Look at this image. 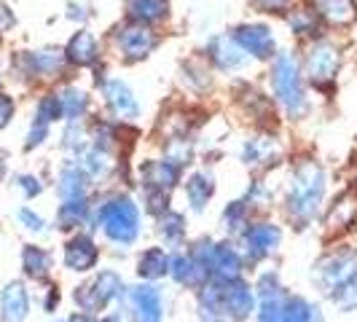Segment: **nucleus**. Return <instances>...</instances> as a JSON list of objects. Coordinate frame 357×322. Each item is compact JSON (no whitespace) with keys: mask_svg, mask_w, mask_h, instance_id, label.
Segmentation results:
<instances>
[{"mask_svg":"<svg viewBox=\"0 0 357 322\" xmlns=\"http://www.w3.org/2000/svg\"><path fill=\"white\" fill-rule=\"evenodd\" d=\"M102 97H105V105L110 107V113L116 118L129 121V118L140 116V102H137L135 91L129 89V84L121 78H107L102 84Z\"/></svg>","mask_w":357,"mask_h":322,"instance_id":"nucleus-14","label":"nucleus"},{"mask_svg":"<svg viewBox=\"0 0 357 322\" xmlns=\"http://www.w3.org/2000/svg\"><path fill=\"white\" fill-rule=\"evenodd\" d=\"M255 298H258L255 309L258 322H320V309L301 296H287L274 271H266L258 279Z\"/></svg>","mask_w":357,"mask_h":322,"instance_id":"nucleus-1","label":"nucleus"},{"mask_svg":"<svg viewBox=\"0 0 357 322\" xmlns=\"http://www.w3.org/2000/svg\"><path fill=\"white\" fill-rule=\"evenodd\" d=\"M30 314V293L24 282H6L0 290V320L3 322H24Z\"/></svg>","mask_w":357,"mask_h":322,"instance_id":"nucleus-16","label":"nucleus"},{"mask_svg":"<svg viewBox=\"0 0 357 322\" xmlns=\"http://www.w3.org/2000/svg\"><path fill=\"white\" fill-rule=\"evenodd\" d=\"M331 301L339 306L341 312H355L357 309V271L331 296Z\"/></svg>","mask_w":357,"mask_h":322,"instance_id":"nucleus-33","label":"nucleus"},{"mask_svg":"<svg viewBox=\"0 0 357 322\" xmlns=\"http://www.w3.org/2000/svg\"><path fill=\"white\" fill-rule=\"evenodd\" d=\"M314 8L333 27H349L357 19V0H314Z\"/></svg>","mask_w":357,"mask_h":322,"instance_id":"nucleus-23","label":"nucleus"},{"mask_svg":"<svg viewBox=\"0 0 357 322\" xmlns=\"http://www.w3.org/2000/svg\"><path fill=\"white\" fill-rule=\"evenodd\" d=\"M169 274V255L164 247H148V250L137 258V277L148 279V282H156L161 277Z\"/></svg>","mask_w":357,"mask_h":322,"instance_id":"nucleus-25","label":"nucleus"},{"mask_svg":"<svg viewBox=\"0 0 357 322\" xmlns=\"http://www.w3.org/2000/svg\"><path fill=\"white\" fill-rule=\"evenodd\" d=\"M17 217H19V223H22L27 231L40 233L43 229H46V220H43V217H40L36 210H30V207H22V210L17 213Z\"/></svg>","mask_w":357,"mask_h":322,"instance_id":"nucleus-39","label":"nucleus"},{"mask_svg":"<svg viewBox=\"0 0 357 322\" xmlns=\"http://www.w3.org/2000/svg\"><path fill=\"white\" fill-rule=\"evenodd\" d=\"M333 204H336V207H333L331 226H333V229H349L357 217V201L349 197V194H344V197H339Z\"/></svg>","mask_w":357,"mask_h":322,"instance_id":"nucleus-32","label":"nucleus"},{"mask_svg":"<svg viewBox=\"0 0 357 322\" xmlns=\"http://www.w3.org/2000/svg\"><path fill=\"white\" fill-rule=\"evenodd\" d=\"M65 52L59 49H40V52H27L19 56L22 70L33 78H54L65 65Z\"/></svg>","mask_w":357,"mask_h":322,"instance_id":"nucleus-18","label":"nucleus"},{"mask_svg":"<svg viewBox=\"0 0 357 322\" xmlns=\"http://www.w3.org/2000/svg\"><path fill=\"white\" fill-rule=\"evenodd\" d=\"M0 84H3V65H0Z\"/></svg>","mask_w":357,"mask_h":322,"instance_id":"nucleus-46","label":"nucleus"},{"mask_svg":"<svg viewBox=\"0 0 357 322\" xmlns=\"http://www.w3.org/2000/svg\"><path fill=\"white\" fill-rule=\"evenodd\" d=\"M290 30L296 36H314V30H317V11H293L290 14Z\"/></svg>","mask_w":357,"mask_h":322,"instance_id":"nucleus-35","label":"nucleus"},{"mask_svg":"<svg viewBox=\"0 0 357 322\" xmlns=\"http://www.w3.org/2000/svg\"><path fill=\"white\" fill-rule=\"evenodd\" d=\"M129 304L137 322H161L164 320V298L161 290L153 285H137L129 293Z\"/></svg>","mask_w":357,"mask_h":322,"instance_id":"nucleus-17","label":"nucleus"},{"mask_svg":"<svg viewBox=\"0 0 357 322\" xmlns=\"http://www.w3.org/2000/svg\"><path fill=\"white\" fill-rule=\"evenodd\" d=\"M159 46V36L145 24H129L116 33V49L126 62H140Z\"/></svg>","mask_w":357,"mask_h":322,"instance_id":"nucleus-11","label":"nucleus"},{"mask_svg":"<svg viewBox=\"0 0 357 322\" xmlns=\"http://www.w3.org/2000/svg\"><path fill=\"white\" fill-rule=\"evenodd\" d=\"M75 322H97V320H91V317H81V320H75Z\"/></svg>","mask_w":357,"mask_h":322,"instance_id":"nucleus-45","label":"nucleus"},{"mask_svg":"<svg viewBox=\"0 0 357 322\" xmlns=\"http://www.w3.org/2000/svg\"><path fill=\"white\" fill-rule=\"evenodd\" d=\"M199 304L207 312H215V314H223L229 320L242 322L248 320L250 314H255L258 298H255V290L242 277L229 279V282L207 279L204 285L199 287Z\"/></svg>","mask_w":357,"mask_h":322,"instance_id":"nucleus-3","label":"nucleus"},{"mask_svg":"<svg viewBox=\"0 0 357 322\" xmlns=\"http://www.w3.org/2000/svg\"><path fill=\"white\" fill-rule=\"evenodd\" d=\"M207 54H210V59L215 62V68L223 72L242 70L250 62V56L234 40V36H215L207 43Z\"/></svg>","mask_w":357,"mask_h":322,"instance_id":"nucleus-15","label":"nucleus"},{"mask_svg":"<svg viewBox=\"0 0 357 322\" xmlns=\"http://www.w3.org/2000/svg\"><path fill=\"white\" fill-rule=\"evenodd\" d=\"M22 268L30 279H46L52 274V252L38 247V245H24L22 247Z\"/></svg>","mask_w":357,"mask_h":322,"instance_id":"nucleus-27","label":"nucleus"},{"mask_svg":"<svg viewBox=\"0 0 357 322\" xmlns=\"http://www.w3.org/2000/svg\"><path fill=\"white\" fill-rule=\"evenodd\" d=\"M59 304V293H56V287H49V293H46V301H43V306H46V312H54V306Z\"/></svg>","mask_w":357,"mask_h":322,"instance_id":"nucleus-42","label":"nucleus"},{"mask_svg":"<svg viewBox=\"0 0 357 322\" xmlns=\"http://www.w3.org/2000/svg\"><path fill=\"white\" fill-rule=\"evenodd\" d=\"M271 91L277 102L282 105L290 118H304L309 110V97H306L304 75L298 68V59L293 54H277L271 59Z\"/></svg>","mask_w":357,"mask_h":322,"instance_id":"nucleus-5","label":"nucleus"},{"mask_svg":"<svg viewBox=\"0 0 357 322\" xmlns=\"http://www.w3.org/2000/svg\"><path fill=\"white\" fill-rule=\"evenodd\" d=\"M86 217H89L86 199H70V201H62L59 204V210H56V226L62 231H73L81 223H86Z\"/></svg>","mask_w":357,"mask_h":322,"instance_id":"nucleus-29","label":"nucleus"},{"mask_svg":"<svg viewBox=\"0 0 357 322\" xmlns=\"http://www.w3.org/2000/svg\"><path fill=\"white\" fill-rule=\"evenodd\" d=\"M280 156V145L274 137H252L242 148V161L248 167H258V164H274Z\"/></svg>","mask_w":357,"mask_h":322,"instance_id":"nucleus-28","label":"nucleus"},{"mask_svg":"<svg viewBox=\"0 0 357 322\" xmlns=\"http://www.w3.org/2000/svg\"><path fill=\"white\" fill-rule=\"evenodd\" d=\"M59 94V102H62V118L65 121H81L89 110V97L86 91L75 89V86H68V89L56 91Z\"/></svg>","mask_w":357,"mask_h":322,"instance_id":"nucleus-30","label":"nucleus"},{"mask_svg":"<svg viewBox=\"0 0 357 322\" xmlns=\"http://www.w3.org/2000/svg\"><path fill=\"white\" fill-rule=\"evenodd\" d=\"M36 116L38 118H43V121H62V102H59V94H43L40 100H38L36 105Z\"/></svg>","mask_w":357,"mask_h":322,"instance_id":"nucleus-34","label":"nucleus"},{"mask_svg":"<svg viewBox=\"0 0 357 322\" xmlns=\"http://www.w3.org/2000/svg\"><path fill=\"white\" fill-rule=\"evenodd\" d=\"M100 261V247L97 242L91 239L89 233H75L65 242V252H62V263L68 271H75V274H86L97 266Z\"/></svg>","mask_w":357,"mask_h":322,"instance_id":"nucleus-13","label":"nucleus"},{"mask_svg":"<svg viewBox=\"0 0 357 322\" xmlns=\"http://www.w3.org/2000/svg\"><path fill=\"white\" fill-rule=\"evenodd\" d=\"M234 40L252 59H274L277 56L274 54L277 52V38H274V30L268 24H261V22L242 24V27L234 30Z\"/></svg>","mask_w":357,"mask_h":322,"instance_id":"nucleus-12","label":"nucleus"},{"mask_svg":"<svg viewBox=\"0 0 357 322\" xmlns=\"http://www.w3.org/2000/svg\"><path fill=\"white\" fill-rule=\"evenodd\" d=\"M65 59L75 68H91L100 59V43L89 30H78L65 46Z\"/></svg>","mask_w":357,"mask_h":322,"instance_id":"nucleus-19","label":"nucleus"},{"mask_svg":"<svg viewBox=\"0 0 357 322\" xmlns=\"http://www.w3.org/2000/svg\"><path fill=\"white\" fill-rule=\"evenodd\" d=\"M183 164L178 159H161V161H148L143 167V180L145 188H156V191H169L180 180Z\"/></svg>","mask_w":357,"mask_h":322,"instance_id":"nucleus-20","label":"nucleus"},{"mask_svg":"<svg viewBox=\"0 0 357 322\" xmlns=\"http://www.w3.org/2000/svg\"><path fill=\"white\" fill-rule=\"evenodd\" d=\"M17 188L24 199H36L43 194V183L36 175H17Z\"/></svg>","mask_w":357,"mask_h":322,"instance_id":"nucleus-38","label":"nucleus"},{"mask_svg":"<svg viewBox=\"0 0 357 322\" xmlns=\"http://www.w3.org/2000/svg\"><path fill=\"white\" fill-rule=\"evenodd\" d=\"M215 194V178L210 172H194L191 178L185 180V199L191 204L194 213H202L207 207V201Z\"/></svg>","mask_w":357,"mask_h":322,"instance_id":"nucleus-24","label":"nucleus"},{"mask_svg":"<svg viewBox=\"0 0 357 322\" xmlns=\"http://www.w3.org/2000/svg\"><path fill=\"white\" fill-rule=\"evenodd\" d=\"M322 201H325V169L312 159L298 161L287 183V215L298 226H309L320 215Z\"/></svg>","mask_w":357,"mask_h":322,"instance_id":"nucleus-2","label":"nucleus"},{"mask_svg":"<svg viewBox=\"0 0 357 322\" xmlns=\"http://www.w3.org/2000/svg\"><path fill=\"white\" fill-rule=\"evenodd\" d=\"M245 217H248V204L245 201H231L223 210V229L226 231H236L239 226H245Z\"/></svg>","mask_w":357,"mask_h":322,"instance_id":"nucleus-36","label":"nucleus"},{"mask_svg":"<svg viewBox=\"0 0 357 322\" xmlns=\"http://www.w3.org/2000/svg\"><path fill=\"white\" fill-rule=\"evenodd\" d=\"M121 296H124V279H121V274L113 271V268H105L91 282L78 287L73 298H75V304L81 306V312L94 314V312L107 309L113 301H119Z\"/></svg>","mask_w":357,"mask_h":322,"instance_id":"nucleus-7","label":"nucleus"},{"mask_svg":"<svg viewBox=\"0 0 357 322\" xmlns=\"http://www.w3.org/2000/svg\"><path fill=\"white\" fill-rule=\"evenodd\" d=\"M8 24H11V14H8V8H3V6H0V33H3Z\"/></svg>","mask_w":357,"mask_h":322,"instance_id":"nucleus-44","label":"nucleus"},{"mask_svg":"<svg viewBox=\"0 0 357 322\" xmlns=\"http://www.w3.org/2000/svg\"><path fill=\"white\" fill-rule=\"evenodd\" d=\"M169 277H172L178 285H185V287H202L210 279L204 266L199 263L191 252H188V255L178 252V255L169 258Z\"/></svg>","mask_w":357,"mask_h":322,"instance_id":"nucleus-21","label":"nucleus"},{"mask_svg":"<svg viewBox=\"0 0 357 322\" xmlns=\"http://www.w3.org/2000/svg\"><path fill=\"white\" fill-rule=\"evenodd\" d=\"M89 191V175L78 167V164H68L62 167L59 180H56V194L62 201H70V199H86Z\"/></svg>","mask_w":357,"mask_h":322,"instance_id":"nucleus-22","label":"nucleus"},{"mask_svg":"<svg viewBox=\"0 0 357 322\" xmlns=\"http://www.w3.org/2000/svg\"><path fill=\"white\" fill-rule=\"evenodd\" d=\"M126 14L132 24H156L167 17V0H126Z\"/></svg>","mask_w":357,"mask_h":322,"instance_id":"nucleus-26","label":"nucleus"},{"mask_svg":"<svg viewBox=\"0 0 357 322\" xmlns=\"http://www.w3.org/2000/svg\"><path fill=\"white\" fill-rule=\"evenodd\" d=\"M97 229H102L105 239L116 247H129L137 242L140 226H143V210L132 197H113L100 204L94 215Z\"/></svg>","mask_w":357,"mask_h":322,"instance_id":"nucleus-4","label":"nucleus"},{"mask_svg":"<svg viewBox=\"0 0 357 322\" xmlns=\"http://www.w3.org/2000/svg\"><path fill=\"white\" fill-rule=\"evenodd\" d=\"M159 233L164 236V242L169 245H180L185 236V217L175 210H167L159 215Z\"/></svg>","mask_w":357,"mask_h":322,"instance_id":"nucleus-31","label":"nucleus"},{"mask_svg":"<svg viewBox=\"0 0 357 322\" xmlns=\"http://www.w3.org/2000/svg\"><path fill=\"white\" fill-rule=\"evenodd\" d=\"M280 245H282L280 226H274V223H250L242 231V250L239 252L250 263H258V261H264L268 255H274V252L280 250Z\"/></svg>","mask_w":357,"mask_h":322,"instance_id":"nucleus-9","label":"nucleus"},{"mask_svg":"<svg viewBox=\"0 0 357 322\" xmlns=\"http://www.w3.org/2000/svg\"><path fill=\"white\" fill-rule=\"evenodd\" d=\"M49 132H52V124L43 121V118H38V116H33V124H30V129H27L24 148L33 151V148H38V145H43L46 143V137H49Z\"/></svg>","mask_w":357,"mask_h":322,"instance_id":"nucleus-37","label":"nucleus"},{"mask_svg":"<svg viewBox=\"0 0 357 322\" xmlns=\"http://www.w3.org/2000/svg\"><path fill=\"white\" fill-rule=\"evenodd\" d=\"M202 322H226L223 314H215V312H207V309H202Z\"/></svg>","mask_w":357,"mask_h":322,"instance_id":"nucleus-43","label":"nucleus"},{"mask_svg":"<svg viewBox=\"0 0 357 322\" xmlns=\"http://www.w3.org/2000/svg\"><path fill=\"white\" fill-rule=\"evenodd\" d=\"M255 6L268 11V14H280V11H285L287 6H290V0H255Z\"/></svg>","mask_w":357,"mask_h":322,"instance_id":"nucleus-41","label":"nucleus"},{"mask_svg":"<svg viewBox=\"0 0 357 322\" xmlns=\"http://www.w3.org/2000/svg\"><path fill=\"white\" fill-rule=\"evenodd\" d=\"M14 113H17V102H14V97H11V94H6V91H0V129H6V126L11 124Z\"/></svg>","mask_w":357,"mask_h":322,"instance_id":"nucleus-40","label":"nucleus"},{"mask_svg":"<svg viewBox=\"0 0 357 322\" xmlns=\"http://www.w3.org/2000/svg\"><path fill=\"white\" fill-rule=\"evenodd\" d=\"M341 68V52L331 40H317L306 52V75L317 89H328Z\"/></svg>","mask_w":357,"mask_h":322,"instance_id":"nucleus-8","label":"nucleus"},{"mask_svg":"<svg viewBox=\"0 0 357 322\" xmlns=\"http://www.w3.org/2000/svg\"><path fill=\"white\" fill-rule=\"evenodd\" d=\"M191 255L197 258L199 263L204 266L207 277L215 282H229V279H239L242 277V268H245V258L242 252L236 250L229 242H199L197 247L191 250Z\"/></svg>","mask_w":357,"mask_h":322,"instance_id":"nucleus-6","label":"nucleus"},{"mask_svg":"<svg viewBox=\"0 0 357 322\" xmlns=\"http://www.w3.org/2000/svg\"><path fill=\"white\" fill-rule=\"evenodd\" d=\"M357 271V252L355 250H336L325 255L317 263V285L333 296L352 274Z\"/></svg>","mask_w":357,"mask_h":322,"instance_id":"nucleus-10","label":"nucleus"}]
</instances>
